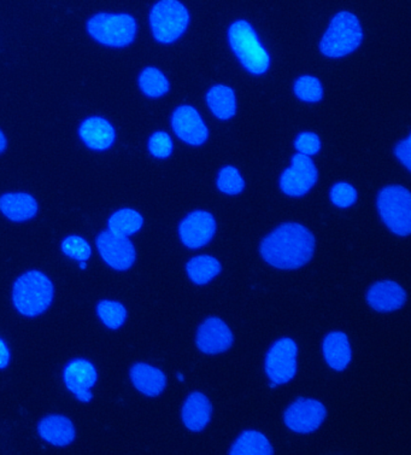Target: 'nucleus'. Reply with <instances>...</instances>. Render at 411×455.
Segmentation results:
<instances>
[{
  "mask_svg": "<svg viewBox=\"0 0 411 455\" xmlns=\"http://www.w3.org/2000/svg\"><path fill=\"white\" fill-rule=\"evenodd\" d=\"M315 249V237L309 228L298 222H286L263 239L259 252L272 267L293 271L309 264Z\"/></svg>",
  "mask_w": 411,
  "mask_h": 455,
  "instance_id": "1",
  "label": "nucleus"
},
{
  "mask_svg": "<svg viewBox=\"0 0 411 455\" xmlns=\"http://www.w3.org/2000/svg\"><path fill=\"white\" fill-rule=\"evenodd\" d=\"M55 298V283L40 269H28L12 283V307L23 318L36 319L45 315Z\"/></svg>",
  "mask_w": 411,
  "mask_h": 455,
  "instance_id": "2",
  "label": "nucleus"
},
{
  "mask_svg": "<svg viewBox=\"0 0 411 455\" xmlns=\"http://www.w3.org/2000/svg\"><path fill=\"white\" fill-rule=\"evenodd\" d=\"M85 32L97 45L110 50H123L136 42L139 23L136 16L130 12L100 10L87 18Z\"/></svg>",
  "mask_w": 411,
  "mask_h": 455,
  "instance_id": "3",
  "label": "nucleus"
},
{
  "mask_svg": "<svg viewBox=\"0 0 411 455\" xmlns=\"http://www.w3.org/2000/svg\"><path fill=\"white\" fill-rule=\"evenodd\" d=\"M227 40L246 72L255 76L268 73L272 64L271 55L251 22L244 19L235 20L228 27Z\"/></svg>",
  "mask_w": 411,
  "mask_h": 455,
  "instance_id": "4",
  "label": "nucleus"
},
{
  "mask_svg": "<svg viewBox=\"0 0 411 455\" xmlns=\"http://www.w3.org/2000/svg\"><path fill=\"white\" fill-rule=\"evenodd\" d=\"M365 39L362 23L349 10L336 12L320 40V52L327 59H344L352 55Z\"/></svg>",
  "mask_w": 411,
  "mask_h": 455,
  "instance_id": "5",
  "label": "nucleus"
},
{
  "mask_svg": "<svg viewBox=\"0 0 411 455\" xmlns=\"http://www.w3.org/2000/svg\"><path fill=\"white\" fill-rule=\"evenodd\" d=\"M151 36L162 45H170L183 38L190 27V10L181 0H157L150 8Z\"/></svg>",
  "mask_w": 411,
  "mask_h": 455,
  "instance_id": "6",
  "label": "nucleus"
},
{
  "mask_svg": "<svg viewBox=\"0 0 411 455\" xmlns=\"http://www.w3.org/2000/svg\"><path fill=\"white\" fill-rule=\"evenodd\" d=\"M377 213L386 228L399 237L411 232V194L400 185H389L376 197Z\"/></svg>",
  "mask_w": 411,
  "mask_h": 455,
  "instance_id": "7",
  "label": "nucleus"
},
{
  "mask_svg": "<svg viewBox=\"0 0 411 455\" xmlns=\"http://www.w3.org/2000/svg\"><path fill=\"white\" fill-rule=\"evenodd\" d=\"M60 379L64 389L77 401L90 404L94 400V387L99 382V371L89 357L75 356L64 363Z\"/></svg>",
  "mask_w": 411,
  "mask_h": 455,
  "instance_id": "8",
  "label": "nucleus"
},
{
  "mask_svg": "<svg viewBox=\"0 0 411 455\" xmlns=\"http://www.w3.org/2000/svg\"><path fill=\"white\" fill-rule=\"evenodd\" d=\"M298 346L289 337L275 340L265 354V371L272 387L291 382L297 375Z\"/></svg>",
  "mask_w": 411,
  "mask_h": 455,
  "instance_id": "9",
  "label": "nucleus"
},
{
  "mask_svg": "<svg viewBox=\"0 0 411 455\" xmlns=\"http://www.w3.org/2000/svg\"><path fill=\"white\" fill-rule=\"evenodd\" d=\"M94 249L103 264L111 271L124 273L130 271L137 262V248L130 238L103 230L94 239Z\"/></svg>",
  "mask_w": 411,
  "mask_h": 455,
  "instance_id": "10",
  "label": "nucleus"
},
{
  "mask_svg": "<svg viewBox=\"0 0 411 455\" xmlns=\"http://www.w3.org/2000/svg\"><path fill=\"white\" fill-rule=\"evenodd\" d=\"M319 170L312 158L303 154H295L291 164L282 172L279 187L286 196L298 198L305 196L316 187Z\"/></svg>",
  "mask_w": 411,
  "mask_h": 455,
  "instance_id": "11",
  "label": "nucleus"
},
{
  "mask_svg": "<svg viewBox=\"0 0 411 455\" xmlns=\"http://www.w3.org/2000/svg\"><path fill=\"white\" fill-rule=\"evenodd\" d=\"M76 136L91 153L104 154L116 145L119 134L113 121L99 114H92L83 117L77 124Z\"/></svg>",
  "mask_w": 411,
  "mask_h": 455,
  "instance_id": "12",
  "label": "nucleus"
},
{
  "mask_svg": "<svg viewBox=\"0 0 411 455\" xmlns=\"http://www.w3.org/2000/svg\"><path fill=\"white\" fill-rule=\"evenodd\" d=\"M326 417V407L321 401L301 397L286 409L284 423L293 433L312 434L322 426Z\"/></svg>",
  "mask_w": 411,
  "mask_h": 455,
  "instance_id": "13",
  "label": "nucleus"
},
{
  "mask_svg": "<svg viewBox=\"0 0 411 455\" xmlns=\"http://www.w3.org/2000/svg\"><path fill=\"white\" fill-rule=\"evenodd\" d=\"M170 124L175 136L190 147H202L209 140V128L200 111L188 104L175 108Z\"/></svg>",
  "mask_w": 411,
  "mask_h": 455,
  "instance_id": "14",
  "label": "nucleus"
},
{
  "mask_svg": "<svg viewBox=\"0 0 411 455\" xmlns=\"http://www.w3.org/2000/svg\"><path fill=\"white\" fill-rule=\"evenodd\" d=\"M217 228V220L210 212L194 211L178 225V238L188 249H201L214 239Z\"/></svg>",
  "mask_w": 411,
  "mask_h": 455,
  "instance_id": "15",
  "label": "nucleus"
},
{
  "mask_svg": "<svg viewBox=\"0 0 411 455\" xmlns=\"http://www.w3.org/2000/svg\"><path fill=\"white\" fill-rule=\"evenodd\" d=\"M36 435L53 448H68L75 443L77 429L72 418L63 413H49L36 423Z\"/></svg>",
  "mask_w": 411,
  "mask_h": 455,
  "instance_id": "16",
  "label": "nucleus"
},
{
  "mask_svg": "<svg viewBox=\"0 0 411 455\" xmlns=\"http://www.w3.org/2000/svg\"><path fill=\"white\" fill-rule=\"evenodd\" d=\"M234 343V335L227 323L217 316H209L201 323L195 335V345L207 355L227 352Z\"/></svg>",
  "mask_w": 411,
  "mask_h": 455,
  "instance_id": "17",
  "label": "nucleus"
},
{
  "mask_svg": "<svg viewBox=\"0 0 411 455\" xmlns=\"http://www.w3.org/2000/svg\"><path fill=\"white\" fill-rule=\"evenodd\" d=\"M40 213L38 198L28 191L10 190L0 194V215L12 224H27Z\"/></svg>",
  "mask_w": 411,
  "mask_h": 455,
  "instance_id": "18",
  "label": "nucleus"
},
{
  "mask_svg": "<svg viewBox=\"0 0 411 455\" xmlns=\"http://www.w3.org/2000/svg\"><path fill=\"white\" fill-rule=\"evenodd\" d=\"M130 382L134 389L143 396L158 397L167 387V376L153 363H134L128 371Z\"/></svg>",
  "mask_w": 411,
  "mask_h": 455,
  "instance_id": "19",
  "label": "nucleus"
},
{
  "mask_svg": "<svg viewBox=\"0 0 411 455\" xmlns=\"http://www.w3.org/2000/svg\"><path fill=\"white\" fill-rule=\"evenodd\" d=\"M407 291L393 281H382L373 284L367 291L366 299L370 308L382 313L399 311L406 305Z\"/></svg>",
  "mask_w": 411,
  "mask_h": 455,
  "instance_id": "20",
  "label": "nucleus"
},
{
  "mask_svg": "<svg viewBox=\"0 0 411 455\" xmlns=\"http://www.w3.org/2000/svg\"><path fill=\"white\" fill-rule=\"evenodd\" d=\"M212 406L209 397L201 392L191 393L181 409L184 426L192 433H200L210 423Z\"/></svg>",
  "mask_w": 411,
  "mask_h": 455,
  "instance_id": "21",
  "label": "nucleus"
},
{
  "mask_svg": "<svg viewBox=\"0 0 411 455\" xmlns=\"http://www.w3.org/2000/svg\"><path fill=\"white\" fill-rule=\"evenodd\" d=\"M322 354L332 370L344 371L352 362V349L348 335L342 331L327 333L322 340Z\"/></svg>",
  "mask_w": 411,
  "mask_h": 455,
  "instance_id": "22",
  "label": "nucleus"
},
{
  "mask_svg": "<svg viewBox=\"0 0 411 455\" xmlns=\"http://www.w3.org/2000/svg\"><path fill=\"white\" fill-rule=\"evenodd\" d=\"M145 219L136 208L121 207L115 209L107 219L106 230L111 234L131 238L143 230Z\"/></svg>",
  "mask_w": 411,
  "mask_h": 455,
  "instance_id": "23",
  "label": "nucleus"
},
{
  "mask_svg": "<svg viewBox=\"0 0 411 455\" xmlns=\"http://www.w3.org/2000/svg\"><path fill=\"white\" fill-rule=\"evenodd\" d=\"M207 106L212 116L218 120L227 121L233 119L238 110L237 94L227 85H214L208 91Z\"/></svg>",
  "mask_w": 411,
  "mask_h": 455,
  "instance_id": "24",
  "label": "nucleus"
},
{
  "mask_svg": "<svg viewBox=\"0 0 411 455\" xmlns=\"http://www.w3.org/2000/svg\"><path fill=\"white\" fill-rule=\"evenodd\" d=\"M137 85L141 94L149 100H160L170 91V83L166 74L157 67L149 66L141 69L137 77Z\"/></svg>",
  "mask_w": 411,
  "mask_h": 455,
  "instance_id": "25",
  "label": "nucleus"
},
{
  "mask_svg": "<svg viewBox=\"0 0 411 455\" xmlns=\"http://www.w3.org/2000/svg\"><path fill=\"white\" fill-rule=\"evenodd\" d=\"M59 251L64 258L75 262L77 268L86 271L90 259H92L94 247L92 243L83 235L77 234L67 235L59 243Z\"/></svg>",
  "mask_w": 411,
  "mask_h": 455,
  "instance_id": "26",
  "label": "nucleus"
},
{
  "mask_svg": "<svg viewBox=\"0 0 411 455\" xmlns=\"http://www.w3.org/2000/svg\"><path fill=\"white\" fill-rule=\"evenodd\" d=\"M98 322L109 331H120L128 322V309L124 303L115 299H100L94 306Z\"/></svg>",
  "mask_w": 411,
  "mask_h": 455,
  "instance_id": "27",
  "label": "nucleus"
},
{
  "mask_svg": "<svg viewBox=\"0 0 411 455\" xmlns=\"http://www.w3.org/2000/svg\"><path fill=\"white\" fill-rule=\"evenodd\" d=\"M222 272L221 262L211 255H198L188 259L187 277L195 285H207Z\"/></svg>",
  "mask_w": 411,
  "mask_h": 455,
  "instance_id": "28",
  "label": "nucleus"
},
{
  "mask_svg": "<svg viewBox=\"0 0 411 455\" xmlns=\"http://www.w3.org/2000/svg\"><path fill=\"white\" fill-rule=\"evenodd\" d=\"M274 453L271 441L265 434L256 430H246L234 441L229 454L232 455H271Z\"/></svg>",
  "mask_w": 411,
  "mask_h": 455,
  "instance_id": "29",
  "label": "nucleus"
},
{
  "mask_svg": "<svg viewBox=\"0 0 411 455\" xmlns=\"http://www.w3.org/2000/svg\"><path fill=\"white\" fill-rule=\"evenodd\" d=\"M293 93L304 103H319L325 97L321 80L314 76H301L293 84Z\"/></svg>",
  "mask_w": 411,
  "mask_h": 455,
  "instance_id": "30",
  "label": "nucleus"
},
{
  "mask_svg": "<svg viewBox=\"0 0 411 455\" xmlns=\"http://www.w3.org/2000/svg\"><path fill=\"white\" fill-rule=\"evenodd\" d=\"M217 187L222 194L237 196L245 190V180L241 171L234 166H225L218 171Z\"/></svg>",
  "mask_w": 411,
  "mask_h": 455,
  "instance_id": "31",
  "label": "nucleus"
},
{
  "mask_svg": "<svg viewBox=\"0 0 411 455\" xmlns=\"http://www.w3.org/2000/svg\"><path fill=\"white\" fill-rule=\"evenodd\" d=\"M147 151L156 160H167L174 153V141L166 131H154L147 140Z\"/></svg>",
  "mask_w": 411,
  "mask_h": 455,
  "instance_id": "32",
  "label": "nucleus"
},
{
  "mask_svg": "<svg viewBox=\"0 0 411 455\" xmlns=\"http://www.w3.org/2000/svg\"><path fill=\"white\" fill-rule=\"evenodd\" d=\"M329 198L336 207L346 209L352 207L359 200V192L353 185L346 183V181H339L331 188Z\"/></svg>",
  "mask_w": 411,
  "mask_h": 455,
  "instance_id": "33",
  "label": "nucleus"
},
{
  "mask_svg": "<svg viewBox=\"0 0 411 455\" xmlns=\"http://www.w3.org/2000/svg\"><path fill=\"white\" fill-rule=\"evenodd\" d=\"M295 149L297 153L306 155V156H315L322 149L321 138L315 132H301L296 137L295 140Z\"/></svg>",
  "mask_w": 411,
  "mask_h": 455,
  "instance_id": "34",
  "label": "nucleus"
},
{
  "mask_svg": "<svg viewBox=\"0 0 411 455\" xmlns=\"http://www.w3.org/2000/svg\"><path fill=\"white\" fill-rule=\"evenodd\" d=\"M410 136H407V138H404V140L399 141V143L396 144V147H394V156L397 157V160H399L407 171L410 170Z\"/></svg>",
  "mask_w": 411,
  "mask_h": 455,
  "instance_id": "35",
  "label": "nucleus"
},
{
  "mask_svg": "<svg viewBox=\"0 0 411 455\" xmlns=\"http://www.w3.org/2000/svg\"><path fill=\"white\" fill-rule=\"evenodd\" d=\"M12 363V350L8 340L0 336V371L8 370Z\"/></svg>",
  "mask_w": 411,
  "mask_h": 455,
  "instance_id": "36",
  "label": "nucleus"
},
{
  "mask_svg": "<svg viewBox=\"0 0 411 455\" xmlns=\"http://www.w3.org/2000/svg\"><path fill=\"white\" fill-rule=\"evenodd\" d=\"M9 148V138L6 136L5 131L0 127V156L6 153Z\"/></svg>",
  "mask_w": 411,
  "mask_h": 455,
  "instance_id": "37",
  "label": "nucleus"
}]
</instances>
